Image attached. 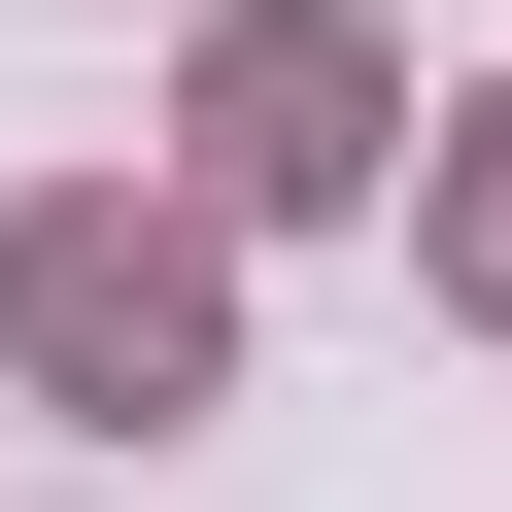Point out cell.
<instances>
[{"label": "cell", "instance_id": "6da1fadb", "mask_svg": "<svg viewBox=\"0 0 512 512\" xmlns=\"http://www.w3.org/2000/svg\"><path fill=\"white\" fill-rule=\"evenodd\" d=\"M0 342H35L69 410H205V376H239L205 239H137V205H35V239H0Z\"/></svg>", "mask_w": 512, "mask_h": 512}, {"label": "cell", "instance_id": "7a4b0ae2", "mask_svg": "<svg viewBox=\"0 0 512 512\" xmlns=\"http://www.w3.org/2000/svg\"><path fill=\"white\" fill-rule=\"evenodd\" d=\"M376 137H410V69H376V35H308V0H274V35H205V171H239V205H342Z\"/></svg>", "mask_w": 512, "mask_h": 512}, {"label": "cell", "instance_id": "3957f363", "mask_svg": "<svg viewBox=\"0 0 512 512\" xmlns=\"http://www.w3.org/2000/svg\"><path fill=\"white\" fill-rule=\"evenodd\" d=\"M478 308H512V103H478Z\"/></svg>", "mask_w": 512, "mask_h": 512}]
</instances>
